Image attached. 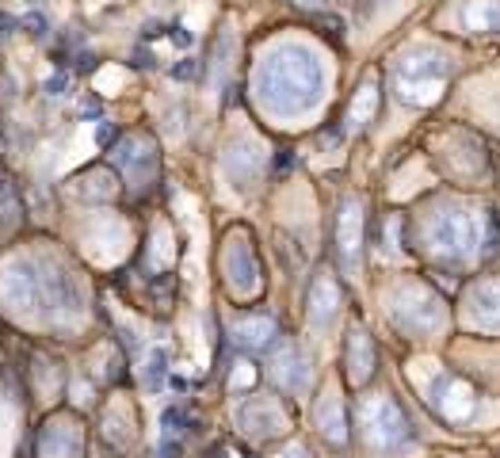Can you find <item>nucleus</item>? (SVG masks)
Listing matches in <instances>:
<instances>
[{
  "mask_svg": "<svg viewBox=\"0 0 500 458\" xmlns=\"http://www.w3.org/2000/svg\"><path fill=\"white\" fill-rule=\"evenodd\" d=\"M96 138H99V141H103V146H107V141L115 138V130H111V126H103V130H99V134H96Z\"/></svg>",
  "mask_w": 500,
  "mask_h": 458,
  "instance_id": "3",
  "label": "nucleus"
},
{
  "mask_svg": "<svg viewBox=\"0 0 500 458\" xmlns=\"http://www.w3.org/2000/svg\"><path fill=\"white\" fill-rule=\"evenodd\" d=\"M172 42H180V46H191V34L183 31V27H172Z\"/></svg>",
  "mask_w": 500,
  "mask_h": 458,
  "instance_id": "2",
  "label": "nucleus"
},
{
  "mask_svg": "<svg viewBox=\"0 0 500 458\" xmlns=\"http://www.w3.org/2000/svg\"><path fill=\"white\" fill-rule=\"evenodd\" d=\"M27 27H31V34H39V39L46 34V19L42 16H27Z\"/></svg>",
  "mask_w": 500,
  "mask_h": 458,
  "instance_id": "1",
  "label": "nucleus"
}]
</instances>
